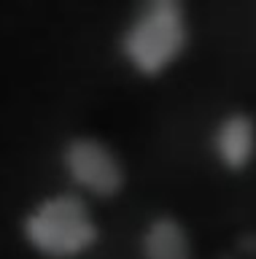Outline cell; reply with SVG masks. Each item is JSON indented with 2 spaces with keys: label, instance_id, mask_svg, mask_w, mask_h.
<instances>
[{
  "label": "cell",
  "instance_id": "obj_1",
  "mask_svg": "<svg viewBox=\"0 0 256 259\" xmlns=\"http://www.w3.org/2000/svg\"><path fill=\"white\" fill-rule=\"evenodd\" d=\"M191 27L186 6L178 0H151L124 24L119 57L140 78H159L189 52Z\"/></svg>",
  "mask_w": 256,
  "mask_h": 259
},
{
  "label": "cell",
  "instance_id": "obj_2",
  "mask_svg": "<svg viewBox=\"0 0 256 259\" xmlns=\"http://www.w3.org/2000/svg\"><path fill=\"white\" fill-rule=\"evenodd\" d=\"M22 240L41 259H81L97 246L100 227L78 192H54L25 210Z\"/></svg>",
  "mask_w": 256,
  "mask_h": 259
},
{
  "label": "cell",
  "instance_id": "obj_3",
  "mask_svg": "<svg viewBox=\"0 0 256 259\" xmlns=\"http://www.w3.org/2000/svg\"><path fill=\"white\" fill-rule=\"evenodd\" d=\"M60 165L78 192L97 200H114L127 186V170L114 146L92 135H73L62 143Z\"/></svg>",
  "mask_w": 256,
  "mask_h": 259
},
{
  "label": "cell",
  "instance_id": "obj_4",
  "mask_svg": "<svg viewBox=\"0 0 256 259\" xmlns=\"http://www.w3.org/2000/svg\"><path fill=\"white\" fill-rule=\"evenodd\" d=\"M211 154L216 165L232 176H240L256 162V119L245 111H227L213 121Z\"/></svg>",
  "mask_w": 256,
  "mask_h": 259
},
{
  "label": "cell",
  "instance_id": "obj_5",
  "mask_svg": "<svg viewBox=\"0 0 256 259\" xmlns=\"http://www.w3.org/2000/svg\"><path fill=\"white\" fill-rule=\"evenodd\" d=\"M138 246L143 259H194L191 235L181 219L173 213L151 216L140 230Z\"/></svg>",
  "mask_w": 256,
  "mask_h": 259
}]
</instances>
